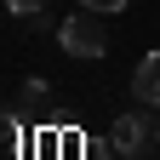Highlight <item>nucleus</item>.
Returning <instances> with one entry per match:
<instances>
[{"mask_svg": "<svg viewBox=\"0 0 160 160\" xmlns=\"http://www.w3.org/2000/svg\"><path fill=\"white\" fill-rule=\"evenodd\" d=\"M154 137H160V109H154Z\"/></svg>", "mask_w": 160, "mask_h": 160, "instance_id": "6e6552de", "label": "nucleus"}, {"mask_svg": "<svg viewBox=\"0 0 160 160\" xmlns=\"http://www.w3.org/2000/svg\"><path fill=\"white\" fill-rule=\"evenodd\" d=\"M6 12L29 23V17H40V12H46V0H6Z\"/></svg>", "mask_w": 160, "mask_h": 160, "instance_id": "20e7f679", "label": "nucleus"}, {"mask_svg": "<svg viewBox=\"0 0 160 160\" xmlns=\"http://www.w3.org/2000/svg\"><path fill=\"white\" fill-rule=\"evenodd\" d=\"M86 160H120L114 143H86Z\"/></svg>", "mask_w": 160, "mask_h": 160, "instance_id": "0eeeda50", "label": "nucleus"}, {"mask_svg": "<svg viewBox=\"0 0 160 160\" xmlns=\"http://www.w3.org/2000/svg\"><path fill=\"white\" fill-rule=\"evenodd\" d=\"M109 143L120 149V160H149V154H154V143H160V137H154L149 109H143V103H137V109H126V114L109 126Z\"/></svg>", "mask_w": 160, "mask_h": 160, "instance_id": "f03ea898", "label": "nucleus"}, {"mask_svg": "<svg viewBox=\"0 0 160 160\" xmlns=\"http://www.w3.org/2000/svg\"><path fill=\"white\" fill-rule=\"evenodd\" d=\"M80 6H92V12H103V17H114V12H126L132 0H80Z\"/></svg>", "mask_w": 160, "mask_h": 160, "instance_id": "423d86ee", "label": "nucleus"}, {"mask_svg": "<svg viewBox=\"0 0 160 160\" xmlns=\"http://www.w3.org/2000/svg\"><path fill=\"white\" fill-rule=\"evenodd\" d=\"M23 103H29V109H34V103H46V80H40V74L23 80Z\"/></svg>", "mask_w": 160, "mask_h": 160, "instance_id": "39448f33", "label": "nucleus"}, {"mask_svg": "<svg viewBox=\"0 0 160 160\" xmlns=\"http://www.w3.org/2000/svg\"><path fill=\"white\" fill-rule=\"evenodd\" d=\"M149 160H154V154H149Z\"/></svg>", "mask_w": 160, "mask_h": 160, "instance_id": "1a4fd4ad", "label": "nucleus"}, {"mask_svg": "<svg viewBox=\"0 0 160 160\" xmlns=\"http://www.w3.org/2000/svg\"><path fill=\"white\" fill-rule=\"evenodd\" d=\"M57 46H63L69 57H103V52H109V23H103V12H92V6L69 12L63 23H57Z\"/></svg>", "mask_w": 160, "mask_h": 160, "instance_id": "f257e3e1", "label": "nucleus"}, {"mask_svg": "<svg viewBox=\"0 0 160 160\" xmlns=\"http://www.w3.org/2000/svg\"><path fill=\"white\" fill-rule=\"evenodd\" d=\"M132 97L143 109H160V52H143V63L132 69Z\"/></svg>", "mask_w": 160, "mask_h": 160, "instance_id": "7ed1b4c3", "label": "nucleus"}]
</instances>
